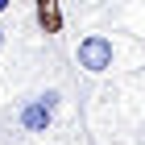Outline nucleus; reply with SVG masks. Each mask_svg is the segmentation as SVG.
I'll use <instances>...</instances> for the list:
<instances>
[{"mask_svg":"<svg viewBox=\"0 0 145 145\" xmlns=\"http://www.w3.org/2000/svg\"><path fill=\"white\" fill-rule=\"evenodd\" d=\"M112 58H116V46L104 33H87L79 42V50H75V62L87 71V75H104V71L112 67Z\"/></svg>","mask_w":145,"mask_h":145,"instance_id":"1","label":"nucleus"},{"mask_svg":"<svg viewBox=\"0 0 145 145\" xmlns=\"http://www.w3.org/2000/svg\"><path fill=\"white\" fill-rule=\"evenodd\" d=\"M17 120H21V129H25V133H50L54 112H50V108H46V104L33 95V100H25V104H21V116H17Z\"/></svg>","mask_w":145,"mask_h":145,"instance_id":"2","label":"nucleus"},{"mask_svg":"<svg viewBox=\"0 0 145 145\" xmlns=\"http://www.w3.org/2000/svg\"><path fill=\"white\" fill-rule=\"evenodd\" d=\"M33 12H37V25H42V33H62V8H58V0H33Z\"/></svg>","mask_w":145,"mask_h":145,"instance_id":"3","label":"nucleus"},{"mask_svg":"<svg viewBox=\"0 0 145 145\" xmlns=\"http://www.w3.org/2000/svg\"><path fill=\"white\" fill-rule=\"evenodd\" d=\"M37 100H42L50 112H58V108H62V91H58V87H50V91H37Z\"/></svg>","mask_w":145,"mask_h":145,"instance_id":"4","label":"nucleus"},{"mask_svg":"<svg viewBox=\"0 0 145 145\" xmlns=\"http://www.w3.org/2000/svg\"><path fill=\"white\" fill-rule=\"evenodd\" d=\"M4 12H12V0H0V17H4Z\"/></svg>","mask_w":145,"mask_h":145,"instance_id":"5","label":"nucleus"},{"mask_svg":"<svg viewBox=\"0 0 145 145\" xmlns=\"http://www.w3.org/2000/svg\"><path fill=\"white\" fill-rule=\"evenodd\" d=\"M0 46H4V25H0Z\"/></svg>","mask_w":145,"mask_h":145,"instance_id":"6","label":"nucleus"}]
</instances>
